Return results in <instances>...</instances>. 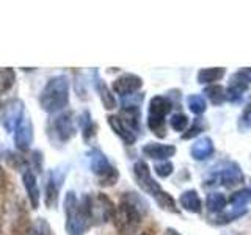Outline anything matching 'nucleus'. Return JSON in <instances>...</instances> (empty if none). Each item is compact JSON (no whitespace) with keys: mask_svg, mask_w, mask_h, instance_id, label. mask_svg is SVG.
I'll list each match as a JSON object with an SVG mask.
<instances>
[{"mask_svg":"<svg viewBox=\"0 0 251 235\" xmlns=\"http://www.w3.org/2000/svg\"><path fill=\"white\" fill-rule=\"evenodd\" d=\"M148 212V204L137 193H124L120 206L115 209L113 224L120 235H135Z\"/></svg>","mask_w":251,"mask_h":235,"instance_id":"1","label":"nucleus"},{"mask_svg":"<svg viewBox=\"0 0 251 235\" xmlns=\"http://www.w3.org/2000/svg\"><path fill=\"white\" fill-rule=\"evenodd\" d=\"M133 176H135L138 187L145 193L151 194L155 199L157 206H159L162 210L171 212V213H176V215L180 213L176 201L173 199V196L168 191H165L163 188L159 185V182H155V180L152 179L151 169H149L146 162H143V160L135 162V164H133Z\"/></svg>","mask_w":251,"mask_h":235,"instance_id":"2","label":"nucleus"},{"mask_svg":"<svg viewBox=\"0 0 251 235\" xmlns=\"http://www.w3.org/2000/svg\"><path fill=\"white\" fill-rule=\"evenodd\" d=\"M69 102V82L65 75H55L47 80L39 94V105L47 113H58Z\"/></svg>","mask_w":251,"mask_h":235,"instance_id":"3","label":"nucleus"},{"mask_svg":"<svg viewBox=\"0 0 251 235\" xmlns=\"http://www.w3.org/2000/svg\"><path fill=\"white\" fill-rule=\"evenodd\" d=\"M80 202L91 226L104 224L110 218H113L116 207H115V204L110 201L108 196L104 193L83 194L80 198Z\"/></svg>","mask_w":251,"mask_h":235,"instance_id":"4","label":"nucleus"},{"mask_svg":"<svg viewBox=\"0 0 251 235\" xmlns=\"http://www.w3.org/2000/svg\"><path fill=\"white\" fill-rule=\"evenodd\" d=\"M65 215L68 235H85V232L90 229V219L74 191H68L65 196Z\"/></svg>","mask_w":251,"mask_h":235,"instance_id":"5","label":"nucleus"},{"mask_svg":"<svg viewBox=\"0 0 251 235\" xmlns=\"http://www.w3.org/2000/svg\"><path fill=\"white\" fill-rule=\"evenodd\" d=\"M173 110V102L168 96H154L149 102L148 127L159 138L167 137V122L165 118Z\"/></svg>","mask_w":251,"mask_h":235,"instance_id":"6","label":"nucleus"},{"mask_svg":"<svg viewBox=\"0 0 251 235\" xmlns=\"http://www.w3.org/2000/svg\"><path fill=\"white\" fill-rule=\"evenodd\" d=\"M90 159V168L93 171V174L98 177L99 185L102 187H112L118 182L120 179V172L108 162L107 155L98 147H93L88 152Z\"/></svg>","mask_w":251,"mask_h":235,"instance_id":"7","label":"nucleus"},{"mask_svg":"<svg viewBox=\"0 0 251 235\" xmlns=\"http://www.w3.org/2000/svg\"><path fill=\"white\" fill-rule=\"evenodd\" d=\"M49 138L58 144H65L75 135V122L73 112H61L53 116L47 127Z\"/></svg>","mask_w":251,"mask_h":235,"instance_id":"8","label":"nucleus"},{"mask_svg":"<svg viewBox=\"0 0 251 235\" xmlns=\"http://www.w3.org/2000/svg\"><path fill=\"white\" fill-rule=\"evenodd\" d=\"M25 112L27 110L24 107V102L21 99H13L10 102H6L2 112H0V124H2V127L8 133H11L18 127V124Z\"/></svg>","mask_w":251,"mask_h":235,"instance_id":"9","label":"nucleus"},{"mask_svg":"<svg viewBox=\"0 0 251 235\" xmlns=\"http://www.w3.org/2000/svg\"><path fill=\"white\" fill-rule=\"evenodd\" d=\"M31 141H33V122H31L30 115L25 112L14 130V144L19 151L25 152L30 149Z\"/></svg>","mask_w":251,"mask_h":235,"instance_id":"10","label":"nucleus"},{"mask_svg":"<svg viewBox=\"0 0 251 235\" xmlns=\"http://www.w3.org/2000/svg\"><path fill=\"white\" fill-rule=\"evenodd\" d=\"M143 86V78L137 74H123L113 82V93L118 94L121 99L137 94V91Z\"/></svg>","mask_w":251,"mask_h":235,"instance_id":"11","label":"nucleus"},{"mask_svg":"<svg viewBox=\"0 0 251 235\" xmlns=\"http://www.w3.org/2000/svg\"><path fill=\"white\" fill-rule=\"evenodd\" d=\"M250 88V82L248 78L245 75V72H243V69H240L239 72H235L231 75L229 78V85H227V100L229 102H239L243 96V93L248 91Z\"/></svg>","mask_w":251,"mask_h":235,"instance_id":"12","label":"nucleus"},{"mask_svg":"<svg viewBox=\"0 0 251 235\" xmlns=\"http://www.w3.org/2000/svg\"><path fill=\"white\" fill-rule=\"evenodd\" d=\"M63 179L65 176L61 174L60 171H52L49 174V179L46 182V206L49 209H55L58 204V194H60V188L63 184Z\"/></svg>","mask_w":251,"mask_h":235,"instance_id":"13","label":"nucleus"},{"mask_svg":"<svg viewBox=\"0 0 251 235\" xmlns=\"http://www.w3.org/2000/svg\"><path fill=\"white\" fill-rule=\"evenodd\" d=\"M107 121H108V125L112 127V130L116 133L118 137H120L126 144H133L137 141L138 138V133L133 132L127 124H126L120 116L118 115H108L107 118Z\"/></svg>","mask_w":251,"mask_h":235,"instance_id":"14","label":"nucleus"},{"mask_svg":"<svg viewBox=\"0 0 251 235\" xmlns=\"http://www.w3.org/2000/svg\"><path fill=\"white\" fill-rule=\"evenodd\" d=\"M218 180L220 184L226 188H234L235 185H239L243 182V172L242 168L239 166V163L229 162L226 166L218 172Z\"/></svg>","mask_w":251,"mask_h":235,"instance_id":"15","label":"nucleus"},{"mask_svg":"<svg viewBox=\"0 0 251 235\" xmlns=\"http://www.w3.org/2000/svg\"><path fill=\"white\" fill-rule=\"evenodd\" d=\"M143 154L152 160H170L176 154V146L173 144H162V143H148L143 146Z\"/></svg>","mask_w":251,"mask_h":235,"instance_id":"16","label":"nucleus"},{"mask_svg":"<svg viewBox=\"0 0 251 235\" xmlns=\"http://www.w3.org/2000/svg\"><path fill=\"white\" fill-rule=\"evenodd\" d=\"M22 182L25 187V191L28 196V201L31 204V207L38 209L39 207V199H41V191H39V187L36 182V176L31 169H27L22 172Z\"/></svg>","mask_w":251,"mask_h":235,"instance_id":"17","label":"nucleus"},{"mask_svg":"<svg viewBox=\"0 0 251 235\" xmlns=\"http://www.w3.org/2000/svg\"><path fill=\"white\" fill-rule=\"evenodd\" d=\"M214 152H215L214 141H212V138H209V137H201L200 140H196L190 149L192 159L196 162L207 160L209 157L214 155Z\"/></svg>","mask_w":251,"mask_h":235,"instance_id":"18","label":"nucleus"},{"mask_svg":"<svg viewBox=\"0 0 251 235\" xmlns=\"http://www.w3.org/2000/svg\"><path fill=\"white\" fill-rule=\"evenodd\" d=\"M94 88L99 93V97L102 105L105 110H113L116 108V99L113 96V91L105 85V82L98 75V70H94Z\"/></svg>","mask_w":251,"mask_h":235,"instance_id":"19","label":"nucleus"},{"mask_svg":"<svg viewBox=\"0 0 251 235\" xmlns=\"http://www.w3.org/2000/svg\"><path fill=\"white\" fill-rule=\"evenodd\" d=\"M179 204L184 210L190 212V213H200L202 210V202L196 190H185L179 196Z\"/></svg>","mask_w":251,"mask_h":235,"instance_id":"20","label":"nucleus"},{"mask_svg":"<svg viewBox=\"0 0 251 235\" xmlns=\"http://www.w3.org/2000/svg\"><path fill=\"white\" fill-rule=\"evenodd\" d=\"M226 74V69L225 68H204L201 69L198 75H196V80L201 85H212L218 80H222Z\"/></svg>","mask_w":251,"mask_h":235,"instance_id":"21","label":"nucleus"},{"mask_svg":"<svg viewBox=\"0 0 251 235\" xmlns=\"http://www.w3.org/2000/svg\"><path fill=\"white\" fill-rule=\"evenodd\" d=\"M78 125H80V129H82L83 141L85 143H91V140L96 137L98 125L91 119L90 112H83L80 116H78Z\"/></svg>","mask_w":251,"mask_h":235,"instance_id":"22","label":"nucleus"},{"mask_svg":"<svg viewBox=\"0 0 251 235\" xmlns=\"http://www.w3.org/2000/svg\"><path fill=\"white\" fill-rule=\"evenodd\" d=\"M202 94L206 96L212 104L220 107V105H223L225 102L227 100V93L226 90L223 88L222 85H210V86H206L202 91Z\"/></svg>","mask_w":251,"mask_h":235,"instance_id":"23","label":"nucleus"},{"mask_svg":"<svg viewBox=\"0 0 251 235\" xmlns=\"http://www.w3.org/2000/svg\"><path fill=\"white\" fill-rule=\"evenodd\" d=\"M227 204V198L223 193H209L206 198V207L210 213H223V210Z\"/></svg>","mask_w":251,"mask_h":235,"instance_id":"24","label":"nucleus"},{"mask_svg":"<svg viewBox=\"0 0 251 235\" xmlns=\"http://www.w3.org/2000/svg\"><path fill=\"white\" fill-rule=\"evenodd\" d=\"M187 105H188V110L196 116L202 115L207 110L206 99H204L202 94H190V96L187 97Z\"/></svg>","mask_w":251,"mask_h":235,"instance_id":"25","label":"nucleus"},{"mask_svg":"<svg viewBox=\"0 0 251 235\" xmlns=\"http://www.w3.org/2000/svg\"><path fill=\"white\" fill-rule=\"evenodd\" d=\"M25 235H55V234L50 224L47 223L44 218H36L35 221L30 224Z\"/></svg>","mask_w":251,"mask_h":235,"instance_id":"26","label":"nucleus"},{"mask_svg":"<svg viewBox=\"0 0 251 235\" xmlns=\"http://www.w3.org/2000/svg\"><path fill=\"white\" fill-rule=\"evenodd\" d=\"M251 199V193L248 188H243V190L235 191L229 196L227 202L231 204L232 209H247V204Z\"/></svg>","mask_w":251,"mask_h":235,"instance_id":"27","label":"nucleus"},{"mask_svg":"<svg viewBox=\"0 0 251 235\" xmlns=\"http://www.w3.org/2000/svg\"><path fill=\"white\" fill-rule=\"evenodd\" d=\"M16 80V72L13 68H0V93L11 90Z\"/></svg>","mask_w":251,"mask_h":235,"instance_id":"28","label":"nucleus"},{"mask_svg":"<svg viewBox=\"0 0 251 235\" xmlns=\"http://www.w3.org/2000/svg\"><path fill=\"white\" fill-rule=\"evenodd\" d=\"M237 127L240 132H247L251 129V97L248 99L245 108L239 116V122H237Z\"/></svg>","mask_w":251,"mask_h":235,"instance_id":"29","label":"nucleus"},{"mask_svg":"<svg viewBox=\"0 0 251 235\" xmlns=\"http://www.w3.org/2000/svg\"><path fill=\"white\" fill-rule=\"evenodd\" d=\"M170 125L173 130L176 132H184L188 125V116L184 113H175L170 118Z\"/></svg>","mask_w":251,"mask_h":235,"instance_id":"30","label":"nucleus"},{"mask_svg":"<svg viewBox=\"0 0 251 235\" xmlns=\"http://www.w3.org/2000/svg\"><path fill=\"white\" fill-rule=\"evenodd\" d=\"M173 171H175V166H173V163L170 160H165V162H159L154 164V172L159 177L162 179H167L173 174Z\"/></svg>","mask_w":251,"mask_h":235,"instance_id":"31","label":"nucleus"},{"mask_svg":"<svg viewBox=\"0 0 251 235\" xmlns=\"http://www.w3.org/2000/svg\"><path fill=\"white\" fill-rule=\"evenodd\" d=\"M201 132H204V124L200 121V118H198V119H195V122L192 124V127L182 135V140H192L195 137H198Z\"/></svg>","mask_w":251,"mask_h":235,"instance_id":"32","label":"nucleus"},{"mask_svg":"<svg viewBox=\"0 0 251 235\" xmlns=\"http://www.w3.org/2000/svg\"><path fill=\"white\" fill-rule=\"evenodd\" d=\"M243 72H245V75H247V78H248V82L251 83V68H245V69H243Z\"/></svg>","mask_w":251,"mask_h":235,"instance_id":"33","label":"nucleus"},{"mask_svg":"<svg viewBox=\"0 0 251 235\" xmlns=\"http://www.w3.org/2000/svg\"><path fill=\"white\" fill-rule=\"evenodd\" d=\"M167 234H168V235H180V234H177L175 229H171V227H170V229H167Z\"/></svg>","mask_w":251,"mask_h":235,"instance_id":"34","label":"nucleus"},{"mask_svg":"<svg viewBox=\"0 0 251 235\" xmlns=\"http://www.w3.org/2000/svg\"><path fill=\"white\" fill-rule=\"evenodd\" d=\"M222 235H240L239 232H235V231H232V232H225V234H222Z\"/></svg>","mask_w":251,"mask_h":235,"instance_id":"35","label":"nucleus"},{"mask_svg":"<svg viewBox=\"0 0 251 235\" xmlns=\"http://www.w3.org/2000/svg\"><path fill=\"white\" fill-rule=\"evenodd\" d=\"M2 108H3V107H2V102H0V112H2Z\"/></svg>","mask_w":251,"mask_h":235,"instance_id":"36","label":"nucleus"},{"mask_svg":"<svg viewBox=\"0 0 251 235\" xmlns=\"http://www.w3.org/2000/svg\"><path fill=\"white\" fill-rule=\"evenodd\" d=\"M140 235H149V234H146V232H145V234H140Z\"/></svg>","mask_w":251,"mask_h":235,"instance_id":"37","label":"nucleus"},{"mask_svg":"<svg viewBox=\"0 0 251 235\" xmlns=\"http://www.w3.org/2000/svg\"><path fill=\"white\" fill-rule=\"evenodd\" d=\"M248 190H250V193H251V187H250V188H248Z\"/></svg>","mask_w":251,"mask_h":235,"instance_id":"38","label":"nucleus"}]
</instances>
